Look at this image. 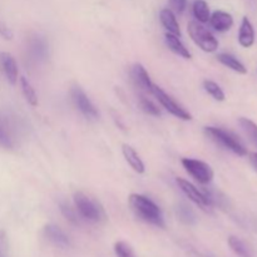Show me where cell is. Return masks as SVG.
<instances>
[{
    "mask_svg": "<svg viewBox=\"0 0 257 257\" xmlns=\"http://www.w3.org/2000/svg\"><path fill=\"white\" fill-rule=\"evenodd\" d=\"M0 147L7 148V150H12L14 147V141H13L9 127L2 118H0Z\"/></svg>",
    "mask_w": 257,
    "mask_h": 257,
    "instance_id": "cell-24",
    "label": "cell"
},
{
    "mask_svg": "<svg viewBox=\"0 0 257 257\" xmlns=\"http://www.w3.org/2000/svg\"><path fill=\"white\" fill-rule=\"evenodd\" d=\"M203 132L205 135L210 138L211 141H213L215 143L220 145L221 147L226 148V150L231 151L235 155L243 157V156L247 155V150L245 148V146L241 143V141L233 135L230 131H226L223 128L220 127H212V125H208V127L203 128Z\"/></svg>",
    "mask_w": 257,
    "mask_h": 257,
    "instance_id": "cell-2",
    "label": "cell"
},
{
    "mask_svg": "<svg viewBox=\"0 0 257 257\" xmlns=\"http://www.w3.org/2000/svg\"><path fill=\"white\" fill-rule=\"evenodd\" d=\"M131 77H132V80L136 87L140 88L141 90L146 93H152V88L155 83L151 80L150 74H148V72L142 64L136 63L133 65L132 69H131Z\"/></svg>",
    "mask_w": 257,
    "mask_h": 257,
    "instance_id": "cell-9",
    "label": "cell"
},
{
    "mask_svg": "<svg viewBox=\"0 0 257 257\" xmlns=\"http://www.w3.org/2000/svg\"><path fill=\"white\" fill-rule=\"evenodd\" d=\"M192 13L193 17L196 18L198 23L205 24V23H208V20H210V7H208V4L205 0H195L192 4Z\"/></svg>",
    "mask_w": 257,
    "mask_h": 257,
    "instance_id": "cell-19",
    "label": "cell"
},
{
    "mask_svg": "<svg viewBox=\"0 0 257 257\" xmlns=\"http://www.w3.org/2000/svg\"><path fill=\"white\" fill-rule=\"evenodd\" d=\"M238 124L242 128V131L245 132V135L247 136L248 140L251 141L253 146L257 147V124L253 120L248 119L246 117H241L238 119Z\"/></svg>",
    "mask_w": 257,
    "mask_h": 257,
    "instance_id": "cell-21",
    "label": "cell"
},
{
    "mask_svg": "<svg viewBox=\"0 0 257 257\" xmlns=\"http://www.w3.org/2000/svg\"><path fill=\"white\" fill-rule=\"evenodd\" d=\"M182 166L186 172L201 185H208L210 182H212L215 173L208 163L195 160V158H183Z\"/></svg>",
    "mask_w": 257,
    "mask_h": 257,
    "instance_id": "cell-7",
    "label": "cell"
},
{
    "mask_svg": "<svg viewBox=\"0 0 257 257\" xmlns=\"http://www.w3.org/2000/svg\"><path fill=\"white\" fill-rule=\"evenodd\" d=\"M114 252L117 257H137L131 245L124 241H118L114 243Z\"/></svg>",
    "mask_w": 257,
    "mask_h": 257,
    "instance_id": "cell-26",
    "label": "cell"
},
{
    "mask_svg": "<svg viewBox=\"0 0 257 257\" xmlns=\"http://www.w3.org/2000/svg\"><path fill=\"white\" fill-rule=\"evenodd\" d=\"M44 235L48 240L52 243H54L55 246H59V247H68L70 245L69 237L65 235L64 231L60 227H58L57 225H45L44 227Z\"/></svg>",
    "mask_w": 257,
    "mask_h": 257,
    "instance_id": "cell-12",
    "label": "cell"
},
{
    "mask_svg": "<svg viewBox=\"0 0 257 257\" xmlns=\"http://www.w3.org/2000/svg\"><path fill=\"white\" fill-rule=\"evenodd\" d=\"M178 187L181 188L183 193L190 198L192 202H195L196 205L200 206L202 210L210 211L211 208L215 207V202H213V196L211 191L207 190H198L193 183H191L190 181L185 180V178L178 177L176 180Z\"/></svg>",
    "mask_w": 257,
    "mask_h": 257,
    "instance_id": "cell-5",
    "label": "cell"
},
{
    "mask_svg": "<svg viewBox=\"0 0 257 257\" xmlns=\"http://www.w3.org/2000/svg\"><path fill=\"white\" fill-rule=\"evenodd\" d=\"M238 43L242 48H251L255 43V29L247 17H243L241 20L240 30H238Z\"/></svg>",
    "mask_w": 257,
    "mask_h": 257,
    "instance_id": "cell-13",
    "label": "cell"
},
{
    "mask_svg": "<svg viewBox=\"0 0 257 257\" xmlns=\"http://www.w3.org/2000/svg\"><path fill=\"white\" fill-rule=\"evenodd\" d=\"M20 87H22L23 95H24V98L27 99V102L29 103L32 107H37L38 95L37 93H35V89L33 88V85L30 84V82L25 77L20 78Z\"/></svg>",
    "mask_w": 257,
    "mask_h": 257,
    "instance_id": "cell-22",
    "label": "cell"
},
{
    "mask_svg": "<svg viewBox=\"0 0 257 257\" xmlns=\"http://www.w3.org/2000/svg\"><path fill=\"white\" fill-rule=\"evenodd\" d=\"M250 161H251V165L253 166V168L257 171V152L255 153H251L250 155Z\"/></svg>",
    "mask_w": 257,
    "mask_h": 257,
    "instance_id": "cell-31",
    "label": "cell"
},
{
    "mask_svg": "<svg viewBox=\"0 0 257 257\" xmlns=\"http://www.w3.org/2000/svg\"><path fill=\"white\" fill-rule=\"evenodd\" d=\"M70 95H72V99L74 102L75 107L78 108L80 113L84 115L87 119L90 120H97L99 118V112L95 108V105L93 104L92 100L88 98V95L85 94L84 90L79 87V85H74L70 89Z\"/></svg>",
    "mask_w": 257,
    "mask_h": 257,
    "instance_id": "cell-8",
    "label": "cell"
},
{
    "mask_svg": "<svg viewBox=\"0 0 257 257\" xmlns=\"http://www.w3.org/2000/svg\"><path fill=\"white\" fill-rule=\"evenodd\" d=\"M176 215H177L178 220L183 223V225L192 226L196 225L197 222V216H196L195 211L186 203H180L176 207Z\"/></svg>",
    "mask_w": 257,
    "mask_h": 257,
    "instance_id": "cell-18",
    "label": "cell"
},
{
    "mask_svg": "<svg viewBox=\"0 0 257 257\" xmlns=\"http://www.w3.org/2000/svg\"><path fill=\"white\" fill-rule=\"evenodd\" d=\"M0 35H2L5 40H12L13 37H14L12 30H10L3 22H0Z\"/></svg>",
    "mask_w": 257,
    "mask_h": 257,
    "instance_id": "cell-30",
    "label": "cell"
},
{
    "mask_svg": "<svg viewBox=\"0 0 257 257\" xmlns=\"http://www.w3.org/2000/svg\"><path fill=\"white\" fill-rule=\"evenodd\" d=\"M131 208L135 212L140 220L143 222L150 223V225L156 226V227L165 228V217H163L162 210L157 203L153 202L147 196L138 195V193H132L128 198Z\"/></svg>",
    "mask_w": 257,
    "mask_h": 257,
    "instance_id": "cell-1",
    "label": "cell"
},
{
    "mask_svg": "<svg viewBox=\"0 0 257 257\" xmlns=\"http://www.w3.org/2000/svg\"><path fill=\"white\" fill-rule=\"evenodd\" d=\"M203 88H205L206 92L211 95L215 100H218V102H223L226 99V94L222 90V88L217 84L213 80H203Z\"/></svg>",
    "mask_w": 257,
    "mask_h": 257,
    "instance_id": "cell-23",
    "label": "cell"
},
{
    "mask_svg": "<svg viewBox=\"0 0 257 257\" xmlns=\"http://www.w3.org/2000/svg\"><path fill=\"white\" fill-rule=\"evenodd\" d=\"M165 42L167 44V47L170 48V50H172L175 54L180 55V57L185 58V59H191L192 58V54L188 50V48H186V45L181 42L180 37H177V35L166 33Z\"/></svg>",
    "mask_w": 257,
    "mask_h": 257,
    "instance_id": "cell-16",
    "label": "cell"
},
{
    "mask_svg": "<svg viewBox=\"0 0 257 257\" xmlns=\"http://www.w3.org/2000/svg\"><path fill=\"white\" fill-rule=\"evenodd\" d=\"M122 153L124 160L127 161L128 165L132 167V170L135 172H137L138 175H143L146 172V166L143 163V161L141 160L140 155L135 151V148L132 146L127 145V143H123L122 145Z\"/></svg>",
    "mask_w": 257,
    "mask_h": 257,
    "instance_id": "cell-14",
    "label": "cell"
},
{
    "mask_svg": "<svg viewBox=\"0 0 257 257\" xmlns=\"http://www.w3.org/2000/svg\"><path fill=\"white\" fill-rule=\"evenodd\" d=\"M32 50L34 52L35 57H45V53H47V45L43 40L35 39L34 42L32 43Z\"/></svg>",
    "mask_w": 257,
    "mask_h": 257,
    "instance_id": "cell-28",
    "label": "cell"
},
{
    "mask_svg": "<svg viewBox=\"0 0 257 257\" xmlns=\"http://www.w3.org/2000/svg\"><path fill=\"white\" fill-rule=\"evenodd\" d=\"M160 22L163 25L167 33L175 34L181 38V28L178 24V20L176 18V14L170 9V8H165L161 10L160 13Z\"/></svg>",
    "mask_w": 257,
    "mask_h": 257,
    "instance_id": "cell-15",
    "label": "cell"
},
{
    "mask_svg": "<svg viewBox=\"0 0 257 257\" xmlns=\"http://www.w3.org/2000/svg\"><path fill=\"white\" fill-rule=\"evenodd\" d=\"M0 68L4 72L5 78L8 79V82L10 84L14 85L18 82V74H19V70H18L17 62H15L14 57H13L10 53L8 52H2L0 53Z\"/></svg>",
    "mask_w": 257,
    "mask_h": 257,
    "instance_id": "cell-10",
    "label": "cell"
},
{
    "mask_svg": "<svg viewBox=\"0 0 257 257\" xmlns=\"http://www.w3.org/2000/svg\"><path fill=\"white\" fill-rule=\"evenodd\" d=\"M60 212H62V215L64 216L70 223H73V225H78V223H79L77 211H74V208H72L69 205H67V203H60Z\"/></svg>",
    "mask_w": 257,
    "mask_h": 257,
    "instance_id": "cell-27",
    "label": "cell"
},
{
    "mask_svg": "<svg viewBox=\"0 0 257 257\" xmlns=\"http://www.w3.org/2000/svg\"><path fill=\"white\" fill-rule=\"evenodd\" d=\"M151 94L155 95L156 99L160 102V104L162 105V107L165 108L168 113H171L172 115H175L176 118H178V119H182V120L192 119V114H191L188 110H186L185 108L180 104V103L176 102V100L173 99L170 94H167V93H166L162 88L158 87L157 84H153L152 93H151Z\"/></svg>",
    "mask_w": 257,
    "mask_h": 257,
    "instance_id": "cell-6",
    "label": "cell"
},
{
    "mask_svg": "<svg viewBox=\"0 0 257 257\" xmlns=\"http://www.w3.org/2000/svg\"><path fill=\"white\" fill-rule=\"evenodd\" d=\"M0 257H4V256H3V253H2V252H0Z\"/></svg>",
    "mask_w": 257,
    "mask_h": 257,
    "instance_id": "cell-32",
    "label": "cell"
},
{
    "mask_svg": "<svg viewBox=\"0 0 257 257\" xmlns=\"http://www.w3.org/2000/svg\"><path fill=\"white\" fill-rule=\"evenodd\" d=\"M216 58H217V60L221 63V64L230 68L231 70L238 73V74H246V73H247V69H246V67L243 65V63H241L240 60H238L236 57H233L232 54H228V53H221V54H218Z\"/></svg>",
    "mask_w": 257,
    "mask_h": 257,
    "instance_id": "cell-17",
    "label": "cell"
},
{
    "mask_svg": "<svg viewBox=\"0 0 257 257\" xmlns=\"http://www.w3.org/2000/svg\"><path fill=\"white\" fill-rule=\"evenodd\" d=\"M140 105L141 108H142L143 112L147 113V114L153 115V117H158V115H161V109L158 108V105L156 104L153 100L148 99V98L141 97Z\"/></svg>",
    "mask_w": 257,
    "mask_h": 257,
    "instance_id": "cell-25",
    "label": "cell"
},
{
    "mask_svg": "<svg viewBox=\"0 0 257 257\" xmlns=\"http://www.w3.org/2000/svg\"><path fill=\"white\" fill-rule=\"evenodd\" d=\"M168 4L175 14H182L187 8V0H168Z\"/></svg>",
    "mask_w": 257,
    "mask_h": 257,
    "instance_id": "cell-29",
    "label": "cell"
},
{
    "mask_svg": "<svg viewBox=\"0 0 257 257\" xmlns=\"http://www.w3.org/2000/svg\"><path fill=\"white\" fill-rule=\"evenodd\" d=\"M208 23L211 24V27L216 30V32H227L232 28L233 25V18L230 13L223 12V10H216L211 14L210 20Z\"/></svg>",
    "mask_w": 257,
    "mask_h": 257,
    "instance_id": "cell-11",
    "label": "cell"
},
{
    "mask_svg": "<svg viewBox=\"0 0 257 257\" xmlns=\"http://www.w3.org/2000/svg\"><path fill=\"white\" fill-rule=\"evenodd\" d=\"M187 32L190 34L191 39L195 42L196 45L201 48L206 53H213L218 48V40L216 39L215 35L203 27L202 23H198L197 20H192L188 23Z\"/></svg>",
    "mask_w": 257,
    "mask_h": 257,
    "instance_id": "cell-4",
    "label": "cell"
},
{
    "mask_svg": "<svg viewBox=\"0 0 257 257\" xmlns=\"http://www.w3.org/2000/svg\"><path fill=\"white\" fill-rule=\"evenodd\" d=\"M228 246H230L231 250L240 257H252L250 248L247 247L245 242H243L241 238H238L237 236H230L228 237Z\"/></svg>",
    "mask_w": 257,
    "mask_h": 257,
    "instance_id": "cell-20",
    "label": "cell"
},
{
    "mask_svg": "<svg viewBox=\"0 0 257 257\" xmlns=\"http://www.w3.org/2000/svg\"><path fill=\"white\" fill-rule=\"evenodd\" d=\"M73 201H74V206L78 215L82 218H84L85 221L97 223L105 218V213L103 208L99 206V203L97 201L92 200L85 193L78 191L73 196Z\"/></svg>",
    "mask_w": 257,
    "mask_h": 257,
    "instance_id": "cell-3",
    "label": "cell"
}]
</instances>
